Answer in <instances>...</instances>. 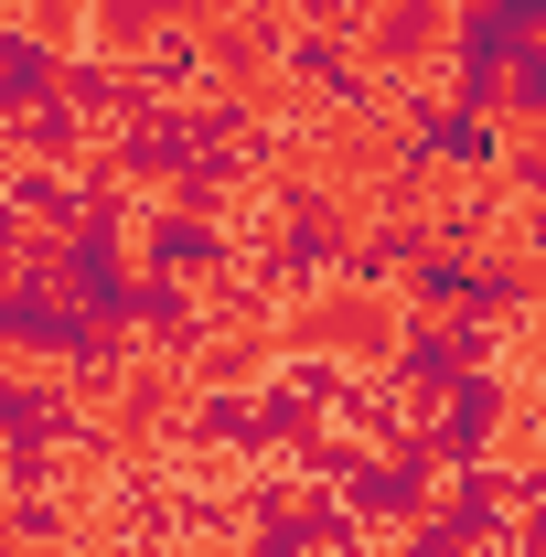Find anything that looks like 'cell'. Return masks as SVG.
<instances>
[{"mask_svg":"<svg viewBox=\"0 0 546 557\" xmlns=\"http://www.w3.org/2000/svg\"><path fill=\"white\" fill-rule=\"evenodd\" d=\"M493 139L504 161H546V108H493Z\"/></svg>","mask_w":546,"mask_h":557,"instance_id":"3","label":"cell"},{"mask_svg":"<svg viewBox=\"0 0 546 557\" xmlns=\"http://www.w3.org/2000/svg\"><path fill=\"white\" fill-rule=\"evenodd\" d=\"M353 65L386 97H450L461 65V0H386L375 22H353Z\"/></svg>","mask_w":546,"mask_h":557,"instance_id":"2","label":"cell"},{"mask_svg":"<svg viewBox=\"0 0 546 557\" xmlns=\"http://www.w3.org/2000/svg\"><path fill=\"white\" fill-rule=\"evenodd\" d=\"M408 300L386 278H311V300L278 311V344L311 354V364H343V375H386L408 354Z\"/></svg>","mask_w":546,"mask_h":557,"instance_id":"1","label":"cell"}]
</instances>
